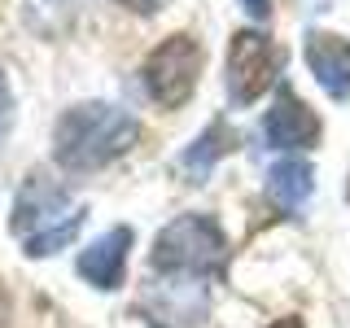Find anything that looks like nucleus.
<instances>
[{
	"instance_id": "obj_4",
	"label": "nucleus",
	"mask_w": 350,
	"mask_h": 328,
	"mask_svg": "<svg viewBox=\"0 0 350 328\" xmlns=\"http://www.w3.org/2000/svg\"><path fill=\"white\" fill-rule=\"evenodd\" d=\"M197 74H202V44H197L189 31L180 36H167L158 49L145 57L140 66V79H145V92L158 101L162 109H175L193 96Z\"/></svg>"
},
{
	"instance_id": "obj_3",
	"label": "nucleus",
	"mask_w": 350,
	"mask_h": 328,
	"mask_svg": "<svg viewBox=\"0 0 350 328\" xmlns=\"http://www.w3.org/2000/svg\"><path fill=\"white\" fill-rule=\"evenodd\" d=\"M228 262V236L211 215H180L153 241V267L167 276H219Z\"/></svg>"
},
{
	"instance_id": "obj_2",
	"label": "nucleus",
	"mask_w": 350,
	"mask_h": 328,
	"mask_svg": "<svg viewBox=\"0 0 350 328\" xmlns=\"http://www.w3.org/2000/svg\"><path fill=\"white\" fill-rule=\"evenodd\" d=\"M9 228L22 236L31 258H44V254H57V249H66L75 241V232L83 228V206L70 202V193L57 180H49L44 171H31L27 184L18 189Z\"/></svg>"
},
{
	"instance_id": "obj_17",
	"label": "nucleus",
	"mask_w": 350,
	"mask_h": 328,
	"mask_svg": "<svg viewBox=\"0 0 350 328\" xmlns=\"http://www.w3.org/2000/svg\"><path fill=\"white\" fill-rule=\"evenodd\" d=\"M346 197H350V184H346Z\"/></svg>"
},
{
	"instance_id": "obj_16",
	"label": "nucleus",
	"mask_w": 350,
	"mask_h": 328,
	"mask_svg": "<svg viewBox=\"0 0 350 328\" xmlns=\"http://www.w3.org/2000/svg\"><path fill=\"white\" fill-rule=\"evenodd\" d=\"M271 328H302V320H298V315H284V320H276Z\"/></svg>"
},
{
	"instance_id": "obj_13",
	"label": "nucleus",
	"mask_w": 350,
	"mask_h": 328,
	"mask_svg": "<svg viewBox=\"0 0 350 328\" xmlns=\"http://www.w3.org/2000/svg\"><path fill=\"white\" fill-rule=\"evenodd\" d=\"M118 5L131 9V14H158V9L167 5V0H118Z\"/></svg>"
},
{
	"instance_id": "obj_14",
	"label": "nucleus",
	"mask_w": 350,
	"mask_h": 328,
	"mask_svg": "<svg viewBox=\"0 0 350 328\" xmlns=\"http://www.w3.org/2000/svg\"><path fill=\"white\" fill-rule=\"evenodd\" d=\"M9 315H14V298H9V289H5V280H0V328L9 324Z\"/></svg>"
},
{
	"instance_id": "obj_5",
	"label": "nucleus",
	"mask_w": 350,
	"mask_h": 328,
	"mask_svg": "<svg viewBox=\"0 0 350 328\" xmlns=\"http://www.w3.org/2000/svg\"><path fill=\"white\" fill-rule=\"evenodd\" d=\"M284 53L262 31H237L228 44V96L237 105H254L280 74Z\"/></svg>"
},
{
	"instance_id": "obj_10",
	"label": "nucleus",
	"mask_w": 350,
	"mask_h": 328,
	"mask_svg": "<svg viewBox=\"0 0 350 328\" xmlns=\"http://www.w3.org/2000/svg\"><path fill=\"white\" fill-rule=\"evenodd\" d=\"M311 189H315V171H311V162H302V158H284L267 175V193L276 197L284 210H298L306 197H311Z\"/></svg>"
},
{
	"instance_id": "obj_15",
	"label": "nucleus",
	"mask_w": 350,
	"mask_h": 328,
	"mask_svg": "<svg viewBox=\"0 0 350 328\" xmlns=\"http://www.w3.org/2000/svg\"><path fill=\"white\" fill-rule=\"evenodd\" d=\"M241 5H245L254 18H267V14H271V0H241Z\"/></svg>"
},
{
	"instance_id": "obj_12",
	"label": "nucleus",
	"mask_w": 350,
	"mask_h": 328,
	"mask_svg": "<svg viewBox=\"0 0 350 328\" xmlns=\"http://www.w3.org/2000/svg\"><path fill=\"white\" fill-rule=\"evenodd\" d=\"M9 127H14V92H9V79L0 74V140L9 136Z\"/></svg>"
},
{
	"instance_id": "obj_7",
	"label": "nucleus",
	"mask_w": 350,
	"mask_h": 328,
	"mask_svg": "<svg viewBox=\"0 0 350 328\" xmlns=\"http://www.w3.org/2000/svg\"><path fill=\"white\" fill-rule=\"evenodd\" d=\"M306 66L333 101L350 96V40L333 36V31H311L306 36Z\"/></svg>"
},
{
	"instance_id": "obj_8",
	"label": "nucleus",
	"mask_w": 350,
	"mask_h": 328,
	"mask_svg": "<svg viewBox=\"0 0 350 328\" xmlns=\"http://www.w3.org/2000/svg\"><path fill=\"white\" fill-rule=\"evenodd\" d=\"M127 249H131V228H109L101 241L79 254V276L96 289H118L127 276Z\"/></svg>"
},
{
	"instance_id": "obj_6",
	"label": "nucleus",
	"mask_w": 350,
	"mask_h": 328,
	"mask_svg": "<svg viewBox=\"0 0 350 328\" xmlns=\"http://www.w3.org/2000/svg\"><path fill=\"white\" fill-rule=\"evenodd\" d=\"M262 131H267V145H276V149H315L324 127H320V118H315V109L306 105L293 87H280L276 105L267 109Z\"/></svg>"
},
{
	"instance_id": "obj_9",
	"label": "nucleus",
	"mask_w": 350,
	"mask_h": 328,
	"mask_svg": "<svg viewBox=\"0 0 350 328\" xmlns=\"http://www.w3.org/2000/svg\"><path fill=\"white\" fill-rule=\"evenodd\" d=\"M237 149V131L224 123V118H215L211 127L202 131V136L193 140L189 149H184V158H180V167H184V175H189L193 184H202L206 175L215 171V162L224 158V153H232Z\"/></svg>"
},
{
	"instance_id": "obj_1",
	"label": "nucleus",
	"mask_w": 350,
	"mask_h": 328,
	"mask_svg": "<svg viewBox=\"0 0 350 328\" xmlns=\"http://www.w3.org/2000/svg\"><path fill=\"white\" fill-rule=\"evenodd\" d=\"M140 140V123L127 114V109L109 105V101H83L70 105L53 127V158H57L62 171L70 175H88L101 171L114 158Z\"/></svg>"
},
{
	"instance_id": "obj_11",
	"label": "nucleus",
	"mask_w": 350,
	"mask_h": 328,
	"mask_svg": "<svg viewBox=\"0 0 350 328\" xmlns=\"http://www.w3.org/2000/svg\"><path fill=\"white\" fill-rule=\"evenodd\" d=\"M75 5L79 0H27V22L44 36H62L75 22Z\"/></svg>"
}]
</instances>
